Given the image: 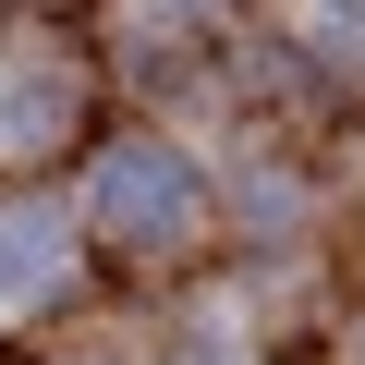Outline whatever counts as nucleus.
Segmentation results:
<instances>
[{
    "instance_id": "obj_2",
    "label": "nucleus",
    "mask_w": 365,
    "mask_h": 365,
    "mask_svg": "<svg viewBox=\"0 0 365 365\" xmlns=\"http://www.w3.org/2000/svg\"><path fill=\"white\" fill-rule=\"evenodd\" d=\"M61 256H73V232H61V207H0V304H37V292H61Z\"/></svg>"
},
{
    "instance_id": "obj_1",
    "label": "nucleus",
    "mask_w": 365,
    "mask_h": 365,
    "mask_svg": "<svg viewBox=\"0 0 365 365\" xmlns=\"http://www.w3.org/2000/svg\"><path fill=\"white\" fill-rule=\"evenodd\" d=\"M195 207H207V182L182 170L170 146H110V158H98V220H110L122 244H182Z\"/></svg>"
},
{
    "instance_id": "obj_3",
    "label": "nucleus",
    "mask_w": 365,
    "mask_h": 365,
    "mask_svg": "<svg viewBox=\"0 0 365 365\" xmlns=\"http://www.w3.org/2000/svg\"><path fill=\"white\" fill-rule=\"evenodd\" d=\"M207 13V0H146V25H195Z\"/></svg>"
},
{
    "instance_id": "obj_4",
    "label": "nucleus",
    "mask_w": 365,
    "mask_h": 365,
    "mask_svg": "<svg viewBox=\"0 0 365 365\" xmlns=\"http://www.w3.org/2000/svg\"><path fill=\"white\" fill-rule=\"evenodd\" d=\"M182 365H232V353H182Z\"/></svg>"
}]
</instances>
